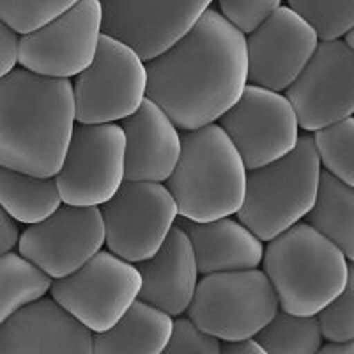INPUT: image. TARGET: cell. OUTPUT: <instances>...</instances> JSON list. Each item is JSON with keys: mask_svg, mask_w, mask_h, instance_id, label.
<instances>
[{"mask_svg": "<svg viewBox=\"0 0 354 354\" xmlns=\"http://www.w3.org/2000/svg\"><path fill=\"white\" fill-rule=\"evenodd\" d=\"M145 96L177 129L213 124L248 85L246 36L218 9H205L169 48L145 61Z\"/></svg>", "mask_w": 354, "mask_h": 354, "instance_id": "6da1fadb", "label": "cell"}, {"mask_svg": "<svg viewBox=\"0 0 354 354\" xmlns=\"http://www.w3.org/2000/svg\"><path fill=\"white\" fill-rule=\"evenodd\" d=\"M77 117L69 78L12 69L0 80V165L53 177Z\"/></svg>", "mask_w": 354, "mask_h": 354, "instance_id": "7a4b0ae2", "label": "cell"}, {"mask_svg": "<svg viewBox=\"0 0 354 354\" xmlns=\"http://www.w3.org/2000/svg\"><path fill=\"white\" fill-rule=\"evenodd\" d=\"M165 183L177 216L218 220L241 207L246 167L227 133L213 122L181 133V154Z\"/></svg>", "mask_w": 354, "mask_h": 354, "instance_id": "3957f363", "label": "cell"}, {"mask_svg": "<svg viewBox=\"0 0 354 354\" xmlns=\"http://www.w3.org/2000/svg\"><path fill=\"white\" fill-rule=\"evenodd\" d=\"M262 262L280 308L296 315H317L353 273L342 250L299 221L270 239Z\"/></svg>", "mask_w": 354, "mask_h": 354, "instance_id": "277c9868", "label": "cell"}, {"mask_svg": "<svg viewBox=\"0 0 354 354\" xmlns=\"http://www.w3.org/2000/svg\"><path fill=\"white\" fill-rule=\"evenodd\" d=\"M321 172L314 137L305 133L286 156L246 170L238 220L261 241H270L306 216L317 194Z\"/></svg>", "mask_w": 354, "mask_h": 354, "instance_id": "5b68a950", "label": "cell"}, {"mask_svg": "<svg viewBox=\"0 0 354 354\" xmlns=\"http://www.w3.org/2000/svg\"><path fill=\"white\" fill-rule=\"evenodd\" d=\"M278 308L270 278L255 268L204 274L186 312L218 340H239L255 337Z\"/></svg>", "mask_w": 354, "mask_h": 354, "instance_id": "8992f818", "label": "cell"}, {"mask_svg": "<svg viewBox=\"0 0 354 354\" xmlns=\"http://www.w3.org/2000/svg\"><path fill=\"white\" fill-rule=\"evenodd\" d=\"M145 91V61L124 41L103 32L93 62L73 84L75 117L85 124L122 121L142 105Z\"/></svg>", "mask_w": 354, "mask_h": 354, "instance_id": "52a82bcc", "label": "cell"}, {"mask_svg": "<svg viewBox=\"0 0 354 354\" xmlns=\"http://www.w3.org/2000/svg\"><path fill=\"white\" fill-rule=\"evenodd\" d=\"M52 298L93 333L113 326L138 298L140 274L112 252H97L77 271L55 278Z\"/></svg>", "mask_w": 354, "mask_h": 354, "instance_id": "ba28073f", "label": "cell"}, {"mask_svg": "<svg viewBox=\"0 0 354 354\" xmlns=\"http://www.w3.org/2000/svg\"><path fill=\"white\" fill-rule=\"evenodd\" d=\"M64 204L101 205L124 183V131L119 124H75L55 174Z\"/></svg>", "mask_w": 354, "mask_h": 354, "instance_id": "9c48e42d", "label": "cell"}, {"mask_svg": "<svg viewBox=\"0 0 354 354\" xmlns=\"http://www.w3.org/2000/svg\"><path fill=\"white\" fill-rule=\"evenodd\" d=\"M100 211L110 252L131 264L149 259L160 248L177 218L167 186L128 179Z\"/></svg>", "mask_w": 354, "mask_h": 354, "instance_id": "30bf717a", "label": "cell"}, {"mask_svg": "<svg viewBox=\"0 0 354 354\" xmlns=\"http://www.w3.org/2000/svg\"><path fill=\"white\" fill-rule=\"evenodd\" d=\"M101 34L100 0H78L41 27L21 34L18 62L43 77H77L93 62Z\"/></svg>", "mask_w": 354, "mask_h": 354, "instance_id": "8fae6325", "label": "cell"}, {"mask_svg": "<svg viewBox=\"0 0 354 354\" xmlns=\"http://www.w3.org/2000/svg\"><path fill=\"white\" fill-rule=\"evenodd\" d=\"M299 128L314 133L354 113V50L342 39L319 41L292 84L286 88Z\"/></svg>", "mask_w": 354, "mask_h": 354, "instance_id": "7c38bea8", "label": "cell"}, {"mask_svg": "<svg viewBox=\"0 0 354 354\" xmlns=\"http://www.w3.org/2000/svg\"><path fill=\"white\" fill-rule=\"evenodd\" d=\"M218 121L246 170L286 156L299 137L298 119L289 100L255 85H246L239 100Z\"/></svg>", "mask_w": 354, "mask_h": 354, "instance_id": "4fadbf2b", "label": "cell"}, {"mask_svg": "<svg viewBox=\"0 0 354 354\" xmlns=\"http://www.w3.org/2000/svg\"><path fill=\"white\" fill-rule=\"evenodd\" d=\"M105 245L100 205H59L18 236V248L50 278L77 271Z\"/></svg>", "mask_w": 354, "mask_h": 354, "instance_id": "5bb4252c", "label": "cell"}, {"mask_svg": "<svg viewBox=\"0 0 354 354\" xmlns=\"http://www.w3.org/2000/svg\"><path fill=\"white\" fill-rule=\"evenodd\" d=\"M103 32L129 44L142 61L169 48L214 0H100Z\"/></svg>", "mask_w": 354, "mask_h": 354, "instance_id": "9a60e30c", "label": "cell"}, {"mask_svg": "<svg viewBox=\"0 0 354 354\" xmlns=\"http://www.w3.org/2000/svg\"><path fill=\"white\" fill-rule=\"evenodd\" d=\"M319 44L315 30L287 6H280L246 37L248 82L283 93Z\"/></svg>", "mask_w": 354, "mask_h": 354, "instance_id": "2e32d148", "label": "cell"}, {"mask_svg": "<svg viewBox=\"0 0 354 354\" xmlns=\"http://www.w3.org/2000/svg\"><path fill=\"white\" fill-rule=\"evenodd\" d=\"M93 331L53 298L21 306L0 324V354H91Z\"/></svg>", "mask_w": 354, "mask_h": 354, "instance_id": "e0dca14e", "label": "cell"}, {"mask_svg": "<svg viewBox=\"0 0 354 354\" xmlns=\"http://www.w3.org/2000/svg\"><path fill=\"white\" fill-rule=\"evenodd\" d=\"M124 131V179L165 183L181 154V133L160 106L145 97L121 121Z\"/></svg>", "mask_w": 354, "mask_h": 354, "instance_id": "ac0fdd59", "label": "cell"}, {"mask_svg": "<svg viewBox=\"0 0 354 354\" xmlns=\"http://www.w3.org/2000/svg\"><path fill=\"white\" fill-rule=\"evenodd\" d=\"M140 274L138 299L179 317L188 310L198 282L194 246L183 229L174 225L149 259L135 264Z\"/></svg>", "mask_w": 354, "mask_h": 354, "instance_id": "d6986e66", "label": "cell"}, {"mask_svg": "<svg viewBox=\"0 0 354 354\" xmlns=\"http://www.w3.org/2000/svg\"><path fill=\"white\" fill-rule=\"evenodd\" d=\"M194 246L198 274L255 270L262 264L264 246L261 239L239 220L230 216L209 221L176 218Z\"/></svg>", "mask_w": 354, "mask_h": 354, "instance_id": "ffe728a7", "label": "cell"}, {"mask_svg": "<svg viewBox=\"0 0 354 354\" xmlns=\"http://www.w3.org/2000/svg\"><path fill=\"white\" fill-rule=\"evenodd\" d=\"M170 330L172 317L167 312L137 298L113 326L94 333V353L160 354L169 342Z\"/></svg>", "mask_w": 354, "mask_h": 354, "instance_id": "44dd1931", "label": "cell"}, {"mask_svg": "<svg viewBox=\"0 0 354 354\" xmlns=\"http://www.w3.org/2000/svg\"><path fill=\"white\" fill-rule=\"evenodd\" d=\"M306 223L354 259V188L330 172H321L314 204Z\"/></svg>", "mask_w": 354, "mask_h": 354, "instance_id": "7402d4cb", "label": "cell"}, {"mask_svg": "<svg viewBox=\"0 0 354 354\" xmlns=\"http://www.w3.org/2000/svg\"><path fill=\"white\" fill-rule=\"evenodd\" d=\"M62 204L55 177H39L0 165V207L12 220L32 225Z\"/></svg>", "mask_w": 354, "mask_h": 354, "instance_id": "603a6c76", "label": "cell"}, {"mask_svg": "<svg viewBox=\"0 0 354 354\" xmlns=\"http://www.w3.org/2000/svg\"><path fill=\"white\" fill-rule=\"evenodd\" d=\"M52 278L21 254L0 255V324L21 306L43 298Z\"/></svg>", "mask_w": 354, "mask_h": 354, "instance_id": "cb8c5ba5", "label": "cell"}, {"mask_svg": "<svg viewBox=\"0 0 354 354\" xmlns=\"http://www.w3.org/2000/svg\"><path fill=\"white\" fill-rule=\"evenodd\" d=\"M254 338L266 354H315L322 344L315 315H296L283 310H278Z\"/></svg>", "mask_w": 354, "mask_h": 354, "instance_id": "d4e9b609", "label": "cell"}, {"mask_svg": "<svg viewBox=\"0 0 354 354\" xmlns=\"http://www.w3.org/2000/svg\"><path fill=\"white\" fill-rule=\"evenodd\" d=\"M314 144L319 160L326 172L354 185V121L347 117L342 121L314 131Z\"/></svg>", "mask_w": 354, "mask_h": 354, "instance_id": "484cf974", "label": "cell"}, {"mask_svg": "<svg viewBox=\"0 0 354 354\" xmlns=\"http://www.w3.org/2000/svg\"><path fill=\"white\" fill-rule=\"evenodd\" d=\"M287 8L314 28L319 41L340 39L354 28V0H287Z\"/></svg>", "mask_w": 354, "mask_h": 354, "instance_id": "4316f807", "label": "cell"}, {"mask_svg": "<svg viewBox=\"0 0 354 354\" xmlns=\"http://www.w3.org/2000/svg\"><path fill=\"white\" fill-rule=\"evenodd\" d=\"M78 0H0V20H4L18 34L34 28L61 15Z\"/></svg>", "mask_w": 354, "mask_h": 354, "instance_id": "83f0119b", "label": "cell"}, {"mask_svg": "<svg viewBox=\"0 0 354 354\" xmlns=\"http://www.w3.org/2000/svg\"><path fill=\"white\" fill-rule=\"evenodd\" d=\"M319 330L326 340H354V271L337 298L317 312Z\"/></svg>", "mask_w": 354, "mask_h": 354, "instance_id": "f1b7e54d", "label": "cell"}, {"mask_svg": "<svg viewBox=\"0 0 354 354\" xmlns=\"http://www.w3.org/2000/svg\"><path fill=\"white\" fill-rule=\"evenodd\" d=\"M216 4L221 17L246 36L273 15L282 0H216Z\"/></svg>", "mask_w": 354, "mask_h": 354, "instance_id": "f546056e", "label": "cell"}, {"mask_svg": "<svg viewBox=\"0 0 354 354\" xmlns=\"http://www.w3.org/2000/svg\"><path fill=\"white\" fill-rule=\"evenodd\" d=\"M167 354H220V340L205 333L192 319L179 317L172 321Z\"/></svg>", "mask_w": 354, "mask_h": 354, "instance_id": "4dcf8cb0", "label": "cell"}, {"mask_svg": "<svg viewBox=\"0 0 354 354\" xmlns=\"http://www.w3.org/2000/svg\"><path fill=\"white\" fill-rule=\"evenodd\" d=\"M18 44L20 34L0 20V80L8 77L18 64Z\"/></svg>", "mask_w": 354, "mask_h": 354, "instance_id": "1f68e13d", "label": "cell"}, {"mask_svg": "<svg viewBox=\"0 0 354 354\" xmlns=\"http://www.w3.org/2000/svg\"><path fill=\"white\" fill-rule=\"evenodd\" d=\"M18 227L11 216L0 207V255L11 252L18 245Z\"/></svg>", "mask_w": 354, "mask_h": 354, "instance_id": "d6a6232c", "label": "cell"}, {"mask_svg": "<svg viewBox=\"0 0 354 354\" xmlns=\"http://www.w3.org/2000/svg\"><path fill=\"white\" fill-rule=\"evenodd\" d=\"M220 353L225 354H264L257 340L252 338H239V340H223L220 344Z\"/></svg>", "mask_w": 354, "mask_h": 354, "instance_id": "836d02e7", "label": "cell"}, {"mask_svg": "<svg viewBox=\"0 0 354 354\" xmlns=\"http://www.w3.org/2000/svg\"><path fill=\"white\" fill-rule=\"evenodd\" d=\"M322 354H354V340H328L326 346L319 347Z\"/></svg>", "mask_w": 354, "mask_h": 354, "instance_id": "e575fe53", "label": "cell"}]
</instances>
